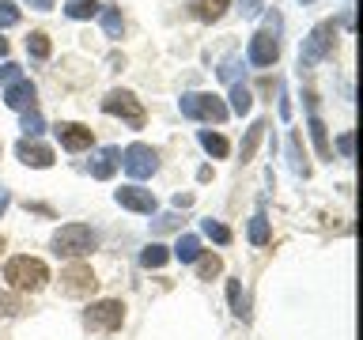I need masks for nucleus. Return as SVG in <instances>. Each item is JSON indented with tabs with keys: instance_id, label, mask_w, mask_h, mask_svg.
Masks as SVG:
<instances>
[{
	"instance_id": "1",
	"label": "nucleus",
	"mask_w": 363,
	"mask_h": 340,
	"mask_svg": "<svg viewBox=\"0 0 363 340\" xmlns=\"http://www.w3.org/2000/svg\"><path fill=\"white\" fill-rule=\"evenodd\" d=\"M4 280L11 291H42L50 283V268L38 257H11L4 265Z\"/></svg>"
},
{
	"instance_id": "2",
	"label": "nucleus",
	"mask_w": 363,
	"mask_h": 340,
	"mask_svg": "<svg viewBox=\"0 0 363 340\" xmlns=\"http://www.w3.org/2000/svg\"><path fill=\"white\" fill-rule=\"evenodd\" d=\"M95 231H91L87 223H65L61 231L53 234V254L57 257H72V261H79V257H87L91 249H95Z\"/></svg>"
},
{
	"instance_id": "3",
	"label": "nucleus",
	"mask_w": 363,
	"mask_h": 340,
	"mask_svg": "<svg viewBox=\"0 0 363 340\" xmlns=\"http://www.w3.org/2000/svg\"><path fill=\"white\" fill-rule=\"evenodd\" d=\"M102 113H110V118L129 121V129H144V121H147L144 102L136 98L133 91H125V87H113V91H106V98H102Z\"/></svg>"
},
{
	"instance_id": "4",
	"label": "nucleus",
	"mask_w": 363,
	"mask_h": 340,
	"mask_svg": "<svg viewBox=\"0 0 363 340\" xmlns=\"http://www.w3.org/2000/svg\"><path fill=\"white\" fill-rule=\"evenodd\" d=\"M84 325L95 333H118L125 325V302L121 299H99L84 310Z\"/></svg>"
},
{
	"instance_id": "5",
	"label": "nucleus",
	"mask_w": 363,
	"mask_h": 340,
	"mask_svg": "<svg viewBox=\"0 0 363 340\" xmlns=\"http://www.w3.org/2000/svg\"><path fill=\"white\" fill-rule=\"evenodd\" d=\"M182 113H186V118H193V121H212V125H220V121H227V102L220 98V95H197V91H193V95H182Z\"/></svg>"
},
{
	"instance_id": "6",
	"label": "nucleus",
	"mask_w": 363,
	"mask_h": 340,
	"mask_svg": "<svg viewBox=\"0 0 363 340\" xmlns=\"http://www.w3.org/2000/svg\"><path fill=\"white\" fill-rule=\"evenodd\" d=\"M333 42H337V23L333 19H325V23H318V27L306 34V42H303V53H299V61L311 68L318 61H325L329 53H333Z\"/></svg>"
},
{
	"instance_id": "7",
	"label": "nucleus",
	"mask_w": 363,
	"mask_h": 340,
	"mask_svg": "<svg viewBox=\"0 0 363 340\" xmlns=\"http://www.w3.org/2000/svg\"><path fill=\"white\" fill-rule=\"evenodd\" d=\"M121 166H125V174H129V178L144 181V178H152L159 170V155H155L152 144H129L121 152Z\"/></svg>"
},
{
	"instance_id": "8",
	"label": "nucleus",
	"mask_w": 363,
	"mask_h": 340,
	"mask_svg": "<svg viewBox=\"0 0 363 340\" xmlns=\"http://www.w3.org/2000/svg\"><path fill=\"white\" fill-rule=\"evenodd\" d=\"M99 288V276L91 272V265H84V261H76V265H68L61 272V291L68 295V299H84V295H95Z\"/></svg>"
},
{
	"instance_id": "9",
	"label": "nucleus",
	"mask_w": 363,
	"mask_h": 340,
	"mask_svg": "<svg viewBox=\"0 0 363 340\" xmlns=\"http://www.w3.org/2000/svg\"><path fill=\"white\" fill-rule=\"evenodd\" d=\"M250 61L254 64H261V68H269V64H277V57H280V38L272 34V27H265V30H257L254 38H250Z\"/></svg>"
},
{
	"instance_id": "10",
	"label": "nucleus",
	"mask_w": 363,
	"mask_h": 340,
	"mask_svg": "<svg viewBox=\"0 0 363 340\" xmlns=\"http://www.w3.org/2000/svg\"><path fill=\"white\" fill-rule=\"evenodd\" d=\"M57 140H61L65 152L79 155V152H87V147L95 144V132H91L87 125H79V121H61L57 125Z\"/></svg>"
},
{
	"instance_id": "11",
	"label": "nucleus",
	"mask_w": 363,
	"mask_h": 340,
	"mask_svg": "<svg viewBox=\"0 0 363 340\" xmlns=\"http://www.w3.org/2000/svg\"><path fill=\"white\" fill-rule=\"evenodd\" d=\"M113 200H118L121 208H129V212H140V215H152L159 208L155 193L152 189H140V186H121L118 193H113Z\"/></svg>"
},
{
	"instance_id": "12",
	"label": "nucleus",
	"mask_w": 363,
	"mask_h": 340,
	"mask_svg": "<svg viewBox=\"0 0 363 340\" xmlns=\"http://www.w3.org/2000/svg\"><path fill=\"white\" fill-rule=\"evenodd\" d=\"M16 155H19V163H27L34 170H50L53 166V147H45L38 140H27V136L16 144Z\"/></svg>"
},
{
	"instance_id": "13",
	"label": "nucleus",
	"mask_w": 363,
	"mask_h": 340,
	"mask_svg": "<svg viewBox=\"0 0 363 340\" xmlns=\"http://www.w3.org/2000/svg\"><path fill=\"white\" fill-rule=\"evenodd\" d=\"M34 98H38V91H34L30 79H19V84H11L4 87V106L8 110H34Z\"/></svg>"
},
{
	"instance_id": "14",
	"label": "nucleus",
	"mask_w": 363,
	"mask_h": 340,
	"mask_svg": "<svg viewBox=\"0 0 363 340\" xmlns=\"http://www.w3.org/2000/svg\"><path fill=\"white\" fill-rule=\"evenodd\" d=\"M118 163H121V147H102V152L95 155V163H91V178H99V181L113 178Z\"/></svg>"
},
{
	"instance_id": "15",
	"label": "nucleus",
	"mask_w": 363,
	"mask_h": 340,
	"mask_svg": "<svg viewBox=\"0 0 363 340\" xmlns=\"http://www.w3.org/2000/svg\"><path fill=\"white\" fill-rule=\"evenodd\" d=\"M306 129H311V140L318 147V159H333V144H329V132H325V121L311 113V121H306Z\"/></svg>"
},
{
	"instance_id": "16",
	"label": "nucleus",
	"mask_w": 363,
	"mask_h": 340,
	"mask_svg": "<svg viewBox=\"0 0 363 340\" xmlns=\"http://www.w3.org/2000/svg\"><path fill=\"white\" fill-rule=\"evenodd\" d=\"M99 19H102V30H106V38H121L125 19H121V8H118V4H102V8H99Z\"/></svg>"
},
{
	"instance_id": "17",
	"label": "nucleus",
	"mask_w": 363,
	"mask_h": 340,
	"mask_svg": "<svg viewBox=\"0 0 363 340\" xmlns=\"http://www.w3.org/2000/svg\"><path fill=\"white\" fill-rule=\"evenodd\" d=\"M170 257H178L182 265H193V261L201 257V238H197V234H182V238H178V246H174V254H170Z\"/></svg>"
},
{
	"instance_id": "18",
	"label": "nucleus",
	"mask_w": 363,
	"mask_h": 340,
	"mask_svg": "<svg viewBox=\"0 0 363 340\" xmlns=\"http://www.w3.org/2000/svg\"><path fill=\"white\" fill-rule=\"evenodd\" d=\"M27 53L34 57V61H50V53H53L50 34H45V30H30V38H27Z\"/></svg>"
},
{
	"instance_id": "19",
	"label": "nucleus",
	"mask_w": 363,
	"mask_h": 340,
	"mask_svg": "<svg viewBox=\"0 0 363 340\" xmlns=\"http://www.w3.org/2000/svg\"><path fill=\"white\" fill-rule=\"evenodd\" d=\"M201 147L208 155H216V159H227V152H231V144H227V136H220V132H208V129H201Z\"/></svg>"
},
{
	"instance_id": "20",
	"label": "nucleus",
	"mask_w": 363,
	"mask_h": 340,
	"mask_svg": "<svg viewBox=\"0 0 363 340\" xmlns=\"http://www.w3.org/2000/svg\"><path fill=\"white\" fill-rule=\"evenodd\" d=\"M265 129H269V121L261 118V121H254L246 129V140H242V163H250L254 159V152H257V144H261V136H265Z\"/></svg>"
},
{
	"instance_id": "21",
	"label": "nucleus",
	"mask_w": 363,
	"mask_h": 340,
	"mask_svg": "<svg viewBox=\"0 0 363 340\" xmlns=\"http://www.w3.org/2000/svg\"><path fill=\"white\" fill-rule=\"evenodd\" d=\"M246 234H250V242L254 246H265L269 238H272V227H269V215L265 212H257L254 220H250V227H246Z\"/></svg>"
},
{
	"instance_id": "22",
	"label": "nucleus",
	"mask_w": 363,
	"mask_h": 340,
	"mask_svg": "<svg viewBox=\"0 0 363 340\" xmlns=\"http://www.w3.org/2000/svg\"><path fill=\"white\" fill-rule=\"evenodd\" d=\"M227 302H231V310H235V317H250V306H246V291H242V283L238 280H227Z\"/></svg>"
},
{
	"instance_id": "23",
	"label": "nucleus",
	"mask_w": 363,
	"mask_h": 340,
	"mask_svg": "<svg viewBox=\"0 0 363 340\" xmlns=\"http://www.w3.org/2000/svg\"><path fill=\"white\" fill-rule=\"evenodd\" d=\"M99 0H68L65 4V16L68 19H91V16H99Z\"/></svg>"
},
{
	"instance_id": "24",
	"label": "nucleus",
	"mask_w": 363,
	"mask_h": 340,
	"mask_svg": "<svg viewBox=\"0 0 363 340\" xmlns=\"http://www.w3.org/2000/svg\"><path fill=\"white\" fill-rule=\"evenodd\" d=\"M167 261H170V249L159 246V242H152V246H147L144 254H140V265H144V268H163Z\"/></svg>"
},
{
	"instance_id": "25",
	"label": "nucleus",
	"mask_w": 363,
	"mask_h": 340,
	"mask_svg": "<svg viewBox=\"0 0 363 340\" xmlns=\"http://www.w3.org/2000/svg\"><path fill=\"white\" fill-rule=\"evenodd\" d=\"M223 272V257L220 254H201L197 257V276L201 280H212V276H220Z\"/></svg>"
},
{
	"instance_id": "26",
	"label": "nucleus",
	"mask_w": 363,
	"mask_h": 340,
	"mask_svg": "<svg viewBox=\"0 0 363 340\" xmlns=\"http://www.w3.org/2000/svg\"><path fill=\"white\" fill-rule=\"evenodd\" d=\"M250 106H254V95H250V87L242 84H231V110L242 118V113H250Z\"/></svg>"
},
{
	"instance_id": "27",
	"label": "nucleus",
	"mask_w": 363,
	"mask_h": 340,
	"mask_svg": "<svg viewBox=\"0 0 363 340\" xmlns=\"http://www.w3.org/2000/svg\"><path fill=\"white\" fill-rule=\"evenodd\" d=\"M227 11V0H197V19L204 23H216Z\"/></svg>"
},
{
	"instance_id": "28",
	"label": "nucleus",
	"mask_w": 363,
	"mask_h": 340,
	"mask_svg": "<svg viewBox=\"0 0 363 340\" xmlns=\"http://www.w3.org/2000/svg\"><path fill=\"white\" fill-rule=\"evenodd\" d=\"M201 231L212 238V242H220V246H227L231 242V227H223L220 220H201Z\"/></svg>"
},
{
	"instance_id": "29",
	"label": "nucleus",
	"mask_w": 363,
	"mask_h": 340,
	"mask_svg": "<svg viewBox=\"0 0 363 340\" xmlns=\"http://www.w3.org/2000/svg\"><path fill=\"white\" fill-rule=\"evenodd\" d=\"M19 129L27 132V140H34L42 129H45V121H42V113L38 110H23V121H19Z\"/></svg>"
},
{
	"instance_id": "30",
	"label": "nucleus",
	"mask_w": 363,
	"mask_h": 340,
	"mask_svg": "<svg viewBox=\"0 0 363 340\" xmlns=\"http://www.w3.org/2000/svg\"><path fill=\"white\" fill-rule=\"evenodd\" d=\"M288 155H291V170L295 174H311V166H306V159H303V144H299V136H291L288 140Z\"/></svg>"
},
{
	"instance_id": "31",
	"label": "nucleus",
	"mask_w": 363,
	"mask_h": 340,
	"mask_svg": "<svg viewBox=\"0 0 363 340\" xmlns=\"http://www.w3.org/2000/svg\"><path fill=\"white\" fill-rule=\"evenodd\" d=\"M23 310H27V302H23L19 295H0V314L4 317H19Z\"/></svg>"
},
{
	"instance_id": "32",
	"label": "nucleus",
	"mask_w": 363,
	"mask_h": 340,
	"mask_svg": "<svg viewBox=\"0 0 363 340\" xmlns=\"http://www.w3.org/2000/svg\"><path fill=\"white\" fill-rule=\"evenodd\" d=\"M19 79H23V68H19L16 61H4V64H0V84H4V87L19 84Z\"/></svg>"
},
{
	"instance_id": "33",
	"label": "nucleus",
	"mask_w": 363,
	"mask_h": 340,
	"mask_svg": "<svg viewBox=\"0 0 363 340\" xmlns=\"http://www.w3.org/2000/svg\"><path fill=\"white\" fill-rule=\"evenodd\" d=\"M19 23V8L11 0H0V27H16Z\"/></svg>"
},
{
	"instance_id": "34",
	"label": "nucleus",
	"mask_w": 363,
	"mask_h": 340,
	"mask_svg": "<svg viewBox=\"0 0 363 340\" xmlns=\"http://www.w3.org/2000/svg\"><path fill=\"white\" fill-rule=\"evenodd\" d=\"M337 152L345 155V159H352V152H356V136H352V132H340V136H337Z\"/></svg>"
},
{
	"instance_id": "35",
	"label": "nucleus",
	"mask_w": 363,
	"mask_h": 340,
	"mask_svg": "<svg viewBox=\"0 0 363 340\" xmlns=\"http://www.w3.org/2000/svg\"><path fill=\"white\" fill-rule=\"evenodd\" d=\"M235 72H238V61H235V57H227V61H223V68H220V76H223V79H231V84H235Z\"/></svg>"
},
{
	"instance_id": "36",
	"label": "nucleus",
	"mask_w": 363,
	"mask_h": 340,
	"mask_svg": "<svg viewBox=\"0 0 363 340\" xmlns=\"http://www.w3.org/2000/svg\"><path fill=\"white\" fill-rule=\"evenodd\" d=\"M170 227H178V215H159L152 231H170Z\"/></svg>"
},
{
	"instance_id": "37",
	"label": "nucleus",
	"mask_w": 363,
	"mask_h": 340,
	"mask_svg": "<svg viewBox=\"0 0 363 340\" xmlns=\"http://www.w3.org/2000/svg\"><path fill=\"white\" fill-rule=\"evenodd\" d=\"M193 204V193H174V208H189Z\"/></svg>"
},
{
	"instance_id": "38",
	"label": "nucleus",
	"mask_w": 363,
	"mask_h": 340,
	"mask_svg": "<svg viewBox=\"0 0 363 340\" xmlns=\"http://www.w3.org/2000/svg\"><path fill=\"white\" fill-rule=\"evenodd\" d=\"M242 11H246V16H257V11H261V0H242Z\"/></svg>"
},
{
	"instance_id": "39",
	"label": "nucleus",
	"mask_w": 363,
	"mask_h": 340,
	"mask_svg": "<svg viewBox=\"0 0 363 340\" xmlns=\"http://www.w3.org/2000/svg\"><path fill=\"white\" fill-rule=\"evenodd\" d=\"M27 212H38V215H53V208H50V204H30V200H27Z\"/></svg>"
},
{
	"instance_id": "40",
	"label": "nucleus",
	"mask_w": 363,
	"mask_h": 340,
	"mask_svg": "<svg viewBox=\"0 0 363 340\" xmlns=\"http://www.w3.org/2000/svg\"><path fill=\"white\" fill-rule=\"evenodd\" d=\"M8 208H11V193H8V189H0V215H4Z\"/></svg>"
},
{
	"instance_id": "41",
	"label": "nucleus",
	"mask_w": 363,
	"mask_h": 340,
	"mask_svg": "<svg viewBox=\"0 0 363 340\" xmlns=\"http://www.w3.org/2000/svg\"><path fill=\"white\" fill-rule=\"evenodd\" d=\"M27 4H30V8H38V11H50V8H53V0H27Z\"/></svg>"
},
{
	"instance_id": "42",
	"label": "nucleus",
	"mask_w": 363,
	"mask_h": 340,
	"mask_svg": "<svg viewBox=\"0 0 363 340\" xmlns=\"http://www.w3.org/2000/svg\"><path fill=\"white\" fill-rule=\"evenodd\" d=\"M0 57H8V38H0Z\"/></svg>"
},
{
	"instance_id": "43",
	"label": "nucleus",
	"mask_w": 363,
	"mask_h": 340,
	"mask_svg": "<svg viewBox=\"0 0 363 340\" xmlns=\"http://www.w3.org/2000/svg\"><path fill=\"white\" fill-rule=\"evenodd\" d=\"M0 254H4V238H0Z\"/></svg>"
},
{
	"instance_id": "44",
	"label": "nucleus",
	"mask_w": 363,
	"mask_h": 340,
	"mask_svg": "<svg viewBox=\"0 0 363 340\" xmlns=\"http://www.w3.org/2000/svg\"><path fill=\"white\" fill-rule=\"evenodd\" d=\"M303 4H314V0H303Z\"/></svg>"
},
{
	"instance_id": "45",
	"label": "nucleus",
	"mask_w": 363,
	"mask_h": 340,
	"mask_svg": "<svg viewBox=\"0 0 363 340\" xmlns=\"http://www.w3.org/2000/svg\"><path fill=\"white\" fill-rule=\"evenodd\" d=\"M0 152H4V144H0Z\"/></svg>"
}]
</instances>
